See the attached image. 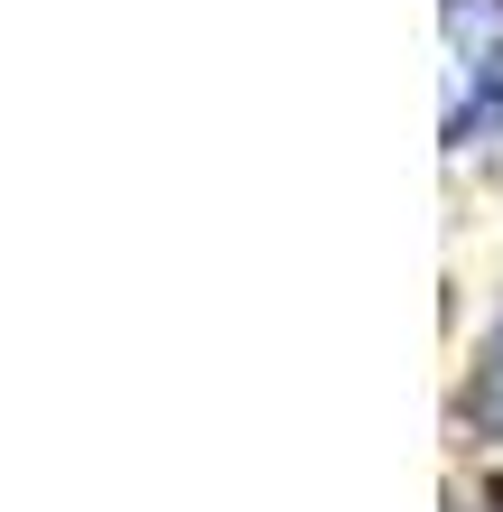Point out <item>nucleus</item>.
I'll use <instances>...</instances> for the list:
<instances>
[{"label": "nucleus", "instance_id": "f257e3e1", "mask_svg": "<svg viewBox=\"0 0 503 512\" xmlns=\"http://www.w3.org/2000/svg\"><path fill=\"white\" fill-rule=\"evenodd\" d=\"M503 131V0H448V140Z\"/></svg>", "mask_w": 503, "mask_h": 512}, {"label": "nucleus", "instance_id": "f03ea898", "mask_svg": "<svg viewBox=\"0 0 503 512\" xmlns=\"http://www.w3.org/2000/svg\"><path fill=\"white\" fill-rule=\"evenodd\" d=\"M466 410H476V429L503 438V317H494V336L476 345V382H466Z\"/></svg>", "mask_w": 503, "mask_h": 512}]
</instances>
